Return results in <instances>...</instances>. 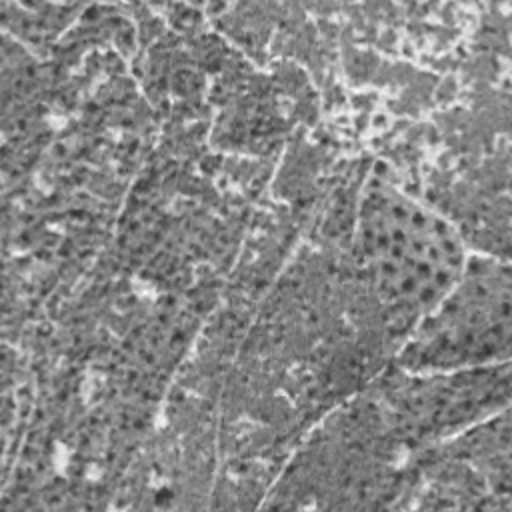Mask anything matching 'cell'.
Instances as JSON below:
<instances>
[{"label":"cell","mask_w":512,"mask_h":512,"mask_svg":"<svg viewBox=\"0 0 512 512\" xmlns=\"http://www.w3.org/2000/svg\"><path fill=\"white\" fill-rule=\"evenodd\" d=\"M408 376L412 382L390 394V418L398 434L414 440L446 436L484 420L498 412L500 400H508V362Z\"/></svg>","instance_id":"obj_3"},{"label":"cell","mask_w":512,"mask_h":512,"mask_svg":"<svg viewBox=\"0 0 512 512\" xmlns=\"http://www.w3.org/2000/svg\"><path fill=\"white\" fill-rule=\"evenodd\" d=\"M510 340V268L494 256H468L452 288L404 336L398 366L408 374L488 368L508 362Z\"/></svg>","instance_id":"obj_2"},{"label":"cell","mask_w":512,"mask_h":512,"mask_svg":"<svg viewBox=\"0 0 512 512\" xmlns=\"http://www.w3.org/2000/svg\"><path fill=\"white\" fill-rule=\"evenodd\" d=\"M358 248L384 314L404 336L452 288L468 258L442 214L380 180L360 204Z\"/></svg>","instance_id":"obj_1"}]
</instances>
